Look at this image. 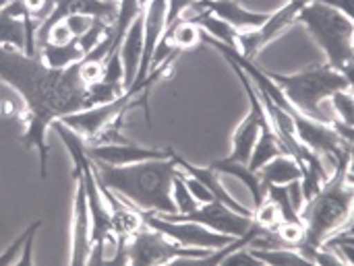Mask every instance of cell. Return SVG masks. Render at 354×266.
<instances>
[{
    "mask_svg": "<svg viewBox=\"0 0 354 266\" xmlns=\"http://www.w3.org/2000/svg\"><path fill=\"white\" fill-rule=\"evenodd\" d=\"M0 79L8 83L25 101V132L21 143L25 149H37L39 174H48L46 132L52 124L68 114L89 108L87 85L79 74V62L66 68H50L39 54L0 45Z\"/></svg>",
    "mask_w": 354,
    "mask_h": 266,
    "instance_id": "1",
    "label": "cell"
},
{
    "mask_svg": "<svg viewBox=\"0 0 354 266\" xmlns=\"http://www.w3.org/2000/svg\"><path fill=\"white\" fill-rule=\"evenodd\" d=\"M97 182L139 211L174 215L172 182L178 172L174 159H149L131 165H108L91 161Z\"/></svg>",
    "mask_w": 354,
    "mask_h": 266,
    "instance_id": "2",
    "label": "cell"
},
{
    "mask_svg": "<svg viewBox=\"0 0 354 266\" xmlns=\"http://www.w3.org/2000/svg\"><path fill=\"white\" fill-rule=\"evenodd\" d=\"M353 157L338 161L324 188L303 205L301 219L305 225V246L301 254L315 265L319 246L338 229L353 221Z\"/></svg>",
    "mask_w": 354,
    "mask_h": 266,
    "instance_id": "3",
    "label": "cell"
},
{
    "mask_svg": "<svg viewBox=\"0 0 354 266\" xmlns=\"http://www.w3.org/2000/svg\"><path fill=\"white\" fill-rule=\"evenodd\" d=\"M263 72L282 89V93L299 112L324 124H336V120L324 114L322 101L328 99L336 91L353 89V79L332 68L330 64L311 66L307 70L292 72V74H278V72H268V70Z\"/></svg>",
    "mask_w": 354,
    "mask_h": 266,
    "instance_id": "4",
    "label": "cell"
},
{
    "mask_svg": "<svg viewBox=\"0 0 354 266\" xmlns=\"http://www.w3.org/2000/svg\"><path fill=\"white\" fill-rule=\"evenodd\" d=\"M297 21H301L311 31L313 39L324 50L328 64L353 79V19L344 17L340 10H336L332 6L317 4V2H305L303 8L299 10Z\"/></svg>",
    "mask_w": 354,
    "mask_h": 266,
    "instance_id": "5",
    "label": "cell"
},
{
    "mask_svg": "<svg viewBox=\"0 0 354 266\" xmlns=\"http://www.w3.org/2000/svg\"><path fill=\"white\" fill-rule=\"evenodd\" d=\"M214 250L207 248H189L183 246L164 234L143 225L135 236L127 240V265H172L180 258H205Z\"/></svg>",
    "mask_w": 354,
    "mask_h": 266,
    "instance_id": "6",
    "label": "cell"
},
{
    "mask_svg": "<svg viewBox=\"0 0 354 266\" xmlns=\"http://www.w3.org/2000/svg\"><path fill=\"white\" fill-rule=\"evenodd\" d=\"M141 215H143L145 225H149L151 229H156V232L164 234L166 238H170L183 246H189V248L220 250V248H224L236 240L232 236L212 232L209 227L195 223V221H172V219H166L158 213H147V211H141Z\"/></svg>",
    "mask_w": 354,
    "mask_h": 266,
    "instance_id": "7",
    "label": "cell"
},
{
    "mask_svg": "<svg viewBox=\"0 0 354 266\" xmlns=\"http://www.w3.org/2000/svg\"><path fill=\"white\" fill-rule=\"evenodd\" d=\"M303 4L305 0H288L282 8L268 14V19L259 27L251 31H241L236 35L239 54L253 60L268 43H272L278 35H282V31H286L292 23H297L299 10L303 8Z\"/></svg>",
    "mask_w": 354,
    "mask_h": 266,
    "instance_id": "8",
    "label": "cell"
},
{
    "mask_svg": "<svg viewBox=\"0 0 354 266\" xmlns=\"http://www.w3.org/2000/svg\"><path fill=\"white\" fill-rule=\"evenodd\" d=\"M162 217L172 219V221H195V223L209 227L212 232L232 236V238H243L253 227V217L236 213L234 209H230L218 201L203 203L187 215H162Z\"/></svg>",
    "mask_w": 354,
    "mask_h": 266,
    "instance_id": "9",
    "label": "cell"
},
{
    "mask_svg": "<svg viewBox=\"0 0 354 266\" xmlns=\"http://www.w3.org/2000/svg\"><path fill=\"white\" fill-rule=\"evenodd\" d=\"M89 161V159H87ZM75 165V201H73V219H71V265H87L91 252V219L87 207V194L83 184V165Z\"/></svg>",
    "mask_w": 354,
    "mask_h": 266,
    "instance_id": "10",
    "label": "cell"
},
{
    "mask_svg": "<svg viewBox=\"0 0 354 266\" xmlns=\"http://www.w3.org/2000/svg\"><path fill=\"white\" fill-rule=\"evenodd\" d=\"M85 153L91 161L108 163V165H131L139 161L172 157V149H153V147H139L127 143H102V145L85 143Z\"/></svg>",
    "mask_w": 354,
    "mask_h": 266,
    "instance_id": "11",
    "label": "cell"
},
{
    "mask_svg": "<svg viewBox=\"0 0 354 266\" xmlns=\"http://www.w3.org/2000/svg\"><path fill=\"white\" fill-rule=\"evenodd\" d=\"M166 31V0H149L143 6V56L135 83L143 81L151 72V60L158 43Z\"/></svg>",
    "mask_w": 354,
    "mask_h": 266,
    "instance_id": "12",
    "label": "cell"
},
{
    "mask_svg": "<svg viewBox=\"0 0 354 266\" xmlns=\"http://www.w3.org/2000/svg\"><path fill=\"white\" fill-rule=\"evenodd\" d=\"M191 8H195V10H209L218 19H222L228 25H232L239 33L241 31H251V29L259 27L268 19L266 12L249 10L243 4H239L236 0H197Z\"/></svg>",
    "mask_w": 354,
    "mask_h": 266,
    "instance_id": "13",
    "label": "cell"
},
{
    "mask_svg": "<svg viewBox=\"0 0 354 266\" xmlns=\"http://www.w3.org/2000/svg\"><path fill=\"white\" fill-rule=\"evenodd\" d=\"M116 10H118V4H110V2H102V0H54V10L37 27L35 35L44 33L52 23L62 21L68 14H89V17L102 19L112 25L116 19Z\"/></svg>",
    "mask_w": 354,
    "mask_h": 266,
    "instance_id": "14",
    "label": "cell"
},
{
    "mask_svg": "<svg viewBox=\"0 0 354 266\" xmlns=\"http://www.w3.org/2000/svg\"><path fill=\"white\" fill-rule=\"evenodd\" d=\"M118 56L122 62V85L124 91L131 89L135 85L139 66H141V56H143V10L137 14V19L131 23L129 31L124 33L120 48H118Z\"/></svg>",
    "mask_w": 354,
    "mask_h": 266,
    "instance_id": "15",
    "label": "cell"
},
{
    "mask_svg": "<svg viewBox=\"0 0 354 266\" xmlns=\"http://www.w3.org/2000/svg\"><path fill=\"white\" fill-rule=\"evenodd\" d=\"M172 159H174V163L178 165V167H183L189 176H193L195 180H199L209 192H212V196H214V201H218V203H222V205H226V207H230V209H234L236 213H243V215H249V217H253V211H249L247 207H243V205H239L230 194H228V190L222 186V182H220V172H216L212 165H205V167H197V165H193L191 161H187L185 157H180L174 149H172Z\"/></svg>",
    "mask_w": 354,
    "mask_h": 266,
    "instance_id": "16",
    "label": "cell"
},
{
    "mask_svg": "<svg viewBox=\"0 0 354 266\" xmlns=\"http://www.w3.org/2000/svg\"><path fill=\"white\" fill-rule=\"evenodd\" d=\"M209 165H212L216 172H220V174H226V176H232V178L241 180V182L249 188L255 207H259V205L263 203V198H266V184H263V180L259 178V174L253 172L247 163L230 161L228 157H224V159L212 161Z\"/></svg>",
    "mask_w": 354,
    "mask_h": 266,
    "instance_id": "17",
    "label": "cell"
},
{
    "mask_svg": "<svg viewBox=\"0 0 354 266\" xmlns=\"http://www.w3.org/2000/svg\"><path fill=\"white\" fill-rule=\"evenodd\" d=\"M191 10H195V8H191ZM180 19L199 25L201 31H203L207 37H212V39L224 43V45L236 48V35H239V31H236L232 25H228L226 21H222V19H218L216 14H212L209 10H199V12H195V14L185 12Z\"/></svg>",
    "mask_w": 354,
    "mask_h": 266,
    "instance_id": "18",
    "label": "cell"
},
{
    "mask_svg": "<svg viewBox=\"0 0 354 266\" xmlns=\"http://www.w3.org/2000/svg\"><path fill=\"white\" fill-rule=\"evenodd\" d=\"M0 45H10L25 52L27 45V31L23 12L15 8L10 2H6L0 8Z\"/></svg>",
    "mask_w": 354,
    "mask_h": 266,
    "instance_id": "19",
    "label": "cell"
},
{
    "mask_svg": "<svg viewBox=\"0 0 354 266\" xmlns=\"http://www.w3.org/2000/svg\"><path fill=\"white\" fill-rule=\"evenodd\" d=\"M257 174L263 180V184H276V186H288V184L301 180V167L295 161V157L288 153L274 157L263 167H259Z\"/></svg>",
    "mask_w": 354,
    "mask_h": 266,
    "instance_id": "20",
    "label": "cell"
},
{
    "mask_svg": "<svg viewBox=\"0 0 354 266\" xmlns=\"http://www.w3.org/2000/svg\"><path fill=\"white\" fill-rule=\"evenodd\" d=\"M39 58L44 60L46 66L50 68H66L79 60L85 58V54L81 52V48L77 45V39L64 43V45H54V43H44L39 50H37Z\"/></svg>",
    "mask_w": 354,
    "mask_h": 266,
    "instance_id": "21",
    "label": "cell"
},
{
    "mask_svg": "<svg viewBox=\"0 0 354 266\" xmlns=\"http://www.w3.org/2000/svg\"><path fill=\"white\" fill-rule=\"evenodd\" d=\"M261 265L268 266H313V263L292 248H247Z\"/></svg>",
    "mask_w": 354,
    "mask_h": 266,
    "instance_id": "22",
    "label": "cell"
},
{
    "mask_svg": "<svg viewBox=\"0 0 354 266\" xmlns=\"http://www.w3.org/2000/svg\"><path fill=\"white\" fill-rule=\"evenodd\" d=\"M282 153H286V149H284L282 143L278 141L274 128L261 130V134H259V139H257V143H255V149H253V153H251L249 167H251L253 172H257L259 167H263L268 161H272L274 157H278V155H282Z\"/></svg>",
    "mask_w": 354,
    "mask_h": 266,
    "instance_id": "23",
    "label": "cell"
},
{
    "mask_svg": "<svg viewBox=\"0 0 354 266\" xmlns=\"http://www.w3.org/2000/svg\"><path fill=\"white\" fill-rule=\"evenodd\" d=\"M332 99V105H334V112H336V122L342 124V126H348L353 128L354 124V99L351 89H342V91H336L330 95Z\"/></svg>",
    "mask_w": 354,
    "mask_h": 266,
    "instance_id": "24",
    "label": "cell"
},
{
    "mask_svg": "<svg viewBox=\"0 0 354 266\" xmlns=\"http://www.w3.org/2000/svg\"><path fill=\"white\" fill-rule=\"evenodd\" d=\"M172 201H174V207H176L174 215H187V213H191V211H195L199 207V203L189 192L180 172H176L174 182H172Z\"/></svg>",
    "mask_w": 354,
    "mask_h": 266,
    "instance_id": "25",
    "label": "cell"
},
{
    "mask_svg": "<svg viewBox=\"0 0 354 266\" xmlns=\"http://www.w3.org/2000/svg\"><path fill=\"white\" fill-rule=\"evenodd\" d=\"M253 221L257 225H261L263 229L272 232L282 223V215H280V209L276 207V203H272L270 198H263V203L259 207H255V211H253Z\"/></svg>",
    "mask_w": 354,
    "mask_h": 266,
    "instance_id": "26",
    "label": "cell"
},
{
    "mask_svg": "<svg viewBox=\"0 0 354 266\" xmlns=\"http://www.w3.org/2000/svg\"><path fill=\"white\" fill-rule=\"evenodd\" d=\"M41 227V219H35L33 223H29L27 225V229L0 254V265H17V260H19V256H21V252H23V246H25V242H27V238L29 236H33V234H37V229Z\"/></svg>",
    "mask_w": 354,
    "mask_h": 266,
    "instance_id": "27",
    "label": "cell"
},
{
    "mask_svg": "<svg viewBox=\"0 0 354 266\" xmlns=\"http://www.w3.org/2000/svg\"><path fill=\"white\" fill-rule=\"evenodd\" d=\"M62 21L66 23V27H68L71 35L77 39V37H81V35H83L91 25H93L95 17H89V14H68V17H64Z\"/></svg>",
    "mask_w": 354,
    "mask_h": 266,
    "instance_id": "28",
    "label": "cell"
},
{
    "mask_svg": "<svg viewBox=\"0 0 354 266\" xmlns=\"http://www.w3.org/2000/svg\"><path fill=\"white\" fill-rule=\"evenodd\" d=\"M197 0H166V29L176 23L185 10H189Z\"/></svg>",
    "mask_w": 354,
    "mask_h": 266,
    "instance_id": "29",
    "label": "cell"
},
{
    "mask_svg": "<svg viewBox=\"0 0 354 266\" xmlns=\"http://www.w3.org/2000/svg\"><path fill=\"white\" fill-rule=\"evenodd\" d=\"M183 180H185V184H187V188H189V192L193 194V198L199 203V205H203V203H212L214 201V196H212V192L199 182V180H195L193 176H189V174H183Z\"/></svg>",
    "mask_w": 354,
    "mask_h": 266,
    "instance_id": "30",
    "label": "cell"
},
{
    "mask_svg": "<svg viewBox=\"0 0 354 266\" xmlns=\"http://www.w3.org/2000/svg\"><path fill=\"white\" fill-rule=\"evenodd\" d=\"M305 2H317V4H326L332 6L336 10H340L344 17L353 19L354 17V0H305Z\"/></svg>",
    "mask_w": 354,
    "mask_h": 266,
    "instance_id": "31",
    "label": "cell"
},
{
    "mask_svg": "<svg viewBox=\"0 0 354 266\" xmlns=\"http://www.w3.org/2000/svg\"><path fill=\"white\" fill-rule=\"evenodd\" d=\"M33 238H35V234L27 238V242H25V246H23V252H21V256H19L17 265H31V248H33Z\"/></svg>",
    "mask_w": 354,
    "mask_h": 266,
    "instance_id": "32",
    "label": "cell"
},
{
    "mask_svg": "<svg viewBox=\"0 0 354 266\" xmlns=\"http://www.w3.org/2000/svg\"><path fill=\"white\" fill-rule=\"evenodd\" d=\"M102 2H110V4H118V0H102Z\"/></svg>",
    "mask_w": 354,
    "mask_h": 266,
    "instance_id": "33",
    "label": "cell"
},
{
    "mask_svg": "<svg viewBox=\"0 0 354 266\" xmlns=\"http://www.w3.org/2000/svg\"><path fill=\"white\" fill-rule=\"evenodd\" d=\"M6 2H8V0H0V8H2V6H4Z\"/></svg>",
    "mask_w": 354,
    "mask_h": 266,
    "instance_id": "34",
    "label": "cell"
}]
</instances>
